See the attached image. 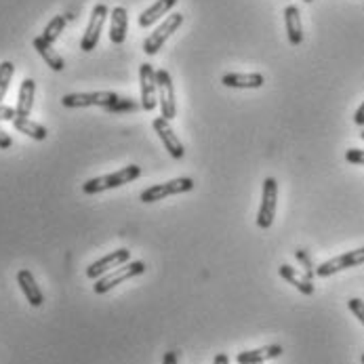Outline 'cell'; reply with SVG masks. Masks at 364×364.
<instances>
[{"label": "cell", "mask_w": 364, "mask_h": 364, "mask_svg": "<svg viewBox=\"0 0 364 364\" xmlns=\"http://www.w3.org/2000/svg\"><path fill=\"white\" fill-rule=\"evenodd\" d=\"M141 175V168L137 164H129L116 173H109V175H102V177H93L89 181L82 183V192L85 194H100L105 190H114V188H120L124 183H131L135 181L137 177Z\"/></svg>", "instance_id": "cell-1"}, {"label": "cell", "mask_w": 364, "mask_h": 364, "mask_svg": "<svg viewBox=\"0 0 364 364\" xmlns=\"http://www.w3.org/2000/svg\"><path fill=\"white\" fill-rule=\"evenodd\" d=\"M144 272H146V263H144V261H129V263H124V265H120V267L107 272L102 278H97L95 284H93V291H95L97 295H105V293H109L116 284H122V282H127V280H131V278H135V276H141Z\"/></svg>", "instance_id": "cell-2"}, {"label": "cell", "mask_w": 364, "mask_h": 364, "mask_svg": "<svg viewBox=\"0 0 364 364\" xmlns=\"http://www.w3.org/2000/svg\"><path fill=\"white\" fill-rule=\"evenodd\" d=\"M194 188V179L190 177H177V179H171V181H164V183H156V186H150L148 190L141 192V203L150 205V203H158V200H164L166 196H175V194H183V192H190Z\"/></svg>", "instance_id": "cell-3"}, {"label": "cell", "mask_w": 364, "mask_h": 364, "mask_svg": "<svg viewBox=\"0 0 364 364\" xmlns=\"http://www.w3.org/2000/svg\"><path fill=\"white\" fill-rule=\"evenodd\" d=\"M183 23V15L181 13H171L166 15V19L158 26L154 32H150V36L144 41V53L146 55H156L162 45L179 30V26Z\"/></svg>", "instance_id": "cell-4"}, {"label": "cell", "mask_w": 364, "mask_h": 364, "mask_svg": "<svg viewBox=\"0 0 364 364\" xmlns=\"http://www.w3.org/2000/svg\"><path fill=\"white\" fill-rule=\"evenodd\" d=\"M120 100L118 93L112 91H95V93H70L63 95L61 105L63 107H109Z\"/></svg>", "instance_id": "cell-5"}, {"label": "cell", "mask_w": 364, "mask_h": 364, "mask_svg": "<svg viewBox=\"0 0 364 364\" xmlns=\"http://www.w3.org/2000/svg\"><path fill=\"white\" fill-rule=\"evenodd\" d=\"M156 82H158V104L162 118L173 120L177 116V104H175V87H173V78L166 70H156Z\"/></svg>", "instance_id": "cell-6"}, {"label": "cell", "mask_w": 364, "mask_h": 364, "mask_svg": "<svg viewBox=\"0 0 364 364\" xmlns=\"http://www.w3.org/2000/svg\"><path fill=\"white\" fill-rule=\"evenodd\" d=\"M276 200H278V183L274 177H267L263 181V194H261V207L257 215V225L261 230H269L276 215Z\"/></svg>", "instance_id": "cell-7"}, {"label": "cell", "mask_w": 364, "mask_h": 364, "mask_svg": "<svg viewBox=\"0 0 364 364\" xmlns=\"http://www.w3.org/2000/svg\"><path fill=\"white\" fill-rule=\"evenodd\" d=\"M364 263V247L363 249H356V251H348L339 257H333V259L324 261L322 265L316 267V276L318 278H328L341 269H348V267H356V265H363Z\"/></svg>", "instance_id": "cell-8"}, {"label": "cell", "mask_w": 364, "mask_h": 364, "mask_svg": "<svg viewBox=\"0 0 364 364\" xmlns=\"http://www.w3.org/2000/svg\"><path fill=\"white\" fill-rule=\"evenodd\" d=\"M105 17H107V6L105 4H95V9L91 13V21L87 26V32L82 34V41H80V49L85 53L93 51L100 45V36H102V30H104Z\"/></svg>", "instance_id": "cell-9"}, {"label": "cell", "mask_w": 364, "mask_h": 364, "mask_svg": "<svg viewBox=\"0 0 364 364\" xmlns=\"http://www.w3.org/2000/svg\"><path fill=\"white\" fill-rule=\"evenodd\" d=\"M139 82H141V107L152 112L158 105V82L156 70L150 63L139 65Z\"/></svg>", "instance_id": "cell-10"}, {"label": "cell", "mask_w": 364, "mask_h": 364, "mask_svg": "<svg viewBox=\"0 0 364 364\" xmlns=\"http://www.w3.org/2000/svg\"><path fill=\"white\" fill-rule=\"evenodd\" d=\"M129 259H131V251H129V249H118V251L105 255L102 259L93 261V263L87 267V276H89L91 280H97V278L105 276L107 272H112V269H116V267L129 263Z\"/></svg>", "instance_id": "cell-11"}, {"label": "cell", "mask_w": 364, "mask_h": 364, "mask_svg": "<svg viewBox=\"0 0 364 364\" xmlns=\"http://www.w3.org/2000/svg\"><path fill=\"white\" fill-rule=\"evenodd\" d=\"M152 127H154V131L158 133L160 141L164 144V148H166V152H168L171 156L175 158V160H181V158L186 156L183 144H181L179 137L175 135V131H173V127H171V120H166V118L160 116V118H154Z\"/></svg>", "instance_id": "cell-12"}, {"label": "cell", "mask_w": 364, "mask_h": 364, "mask_svg": "<svg viewBox=\"0 0 364 364\" xmlns=\"http://www.w3.org/2000/svg\"><path fill=\"white\" fill-rule=\"evenodd\" d=\"M17 284H19L21 293L26 295V299H28V304H30L32 308H41V306H43L45 295H43L41 287L36 284V278L32 276L30 269H19V272H17Z\"/></svg>", "instance_id": "cell-13"}, {"label": "cell", "mask_w": 364, "mask_h": 364, "mask_svg": "<svg viewBox=\"0 0 364 364\" xmlns=\"http://www.w3.org/2000/svg\"><path fill=\"white\" fill-rule=\"evenodd\" d=\"M127 28H129V15L124 6H114L109 15V41L114 45H122L127 41Z\"/></svg>", "instance_id": "cell-14"}, {"label": "cell", "mask_w": 364, "mask_h": 364, "mask_svg": "<svg viewBox=\"0 0 364 364\" xmlns=\"http://www.w3.org/2000/svg\"><path fill=\"white\" fill-rule=\"evenodd\" d=\"M282 346H265V348H257V350H247V352H240L236 356V363L238 364H263L267 360H274L278 356H282Z\"/></svg>", "instance_id": "cell-15"}, {"label": "cell", "mask_w": 364, "mask_h": 364, "mask_svg": "<svg viewBox=\"0 0 364 364\" xmlns=\"http://www.w3.org/2000/svg\"><path fill=\"white\" fill-rule=\"evenodd\" d=\"M284 26H287V34L293 47H299L304 43V26H301V13L295 4L284 9Z\"/></svg>", "instance_id": "cell-16"}, {"label": "cell", "mask_w": 364, "mask_h": 364, "mask_svg": "<svg viewBox=\"0 0 364 364\" xmlns=\"http://www.w3.org/2000/svg\"><path fill=\"white\" fill-rule=\"evenodd\" d=\"M265 78L263 74H238V72H232V74H225L221 78V85L223 87H230V89H259L263 87Z\"/></svg>", "instance_id": "cell-17"}, {"label": "cell", "mask_w": 364, "mask_h": 364, "mask_svg": "<svg viewBox=\"0 0 364 364\" xmlns=\"http://www.w3.org/2000/svg\"><path fill=\"white\" fill-rule=\"evenodd\" d=\"M278 274L289 282V284H293L301 295H314V282L312 278H308L306 274H301L299 269H295V267H291V265H280L278 267Z\"/></svg>", "instance_id": "cell-18"}, {"label": "cell", "mask_w": 364, "mask_h": 364, "mask_svg": "<svg viewBox=\"0 0 364 364\" xmlns=\"http://www.w3.org/2000/svg\"><path fill=\"white\" fill-rule=\"evenodd\" d=\"M34 95H36V82L32 78H26L19 87V97H17V105L15 112L19 118H28L34 105Z\"/></svg>", "instance_id": "cell-19"}, {"label": "cell", "mask_w": 364, "mask_h": 364, "mask_svg": "<svg viewBox=\"0 0 364 364\" xmlns=\"http://www.w3.org/2000/svg\"><path fill=\"white\" fill-rule=\"evenodd\" d=\"M175 4H177V0H156L154 4H150V6L139 15V26H141V28L154 26L158 19H162Z\"/></svg>", "instance_id": "cell-20"}, {"label": "cell", "mask_w": 364, "mask_h": 364, "mask_svg": "<svg viewBox=\"0 0 364 364\" xmlns=\"http://www.w3.org/2000/svg\"><path fill=\"white\" fill-rule=\"evenodd\" d=\"M32 45H34V49H36V51H38V55L45 59V63L51 68L53 72H61V70L65 68V61H63V57L55 51L51 43H47L43 36H36Z\"/></svg>", "instance_id": "cell-21"}, {"label": "cell", "mask_w": 364, "mask_h": 364, "mask_svg": "<svg viewBox=\"0 0 364 364\" xmlns=\"http://www.w3.org/2000/svg\"><path fill=\"white\" fill-rule=\"evenodd\" d=\"M13 127H15V131H19V133H23V135H28V137H32V139H36V141H45L47 137H49V131L43 127V124H38V122H34V120H30V118H15L13 120Z\"/></svg>", "instance_id": "cell-22"}, {"label": "cell", "mask_w": 364, "mask_h": 364, "mask_svg": "<svg viewBox=\"0 0 364 364\" xmlns=\"http://www.w3.org/2000/svg\"><path fill=\"white\" fill-rule=\"evenodd\" d=\"M63 28H65V17L63 15H57V17H53L51 21L47 23V28H45V32H43V38L47 41V43H55L59 36H61V32H63Z\"/></svg>", "instance_id": "cell-23"}, {"label": "cell", "mask_w": 364, "mask_h": 364, "mask_svg": "<svg viewBox=\"0 0 364 364\" xmlns=\"http://www.w3.org/2000/svg\"><path fill=\"white\" fill-rule=\"evenodd\" d=\"M13 74H15V65H13L11 61H2V63H0V102L4 100L9 87H11Z\"/></svg>", "instance_id": "cell-24"}, {"label": "cell", "mask_w": 364, "mask_h": 364, "mask_svg": "<svg viewBox=\"0 0 364 364\" xmlns=\"http://www.w3.org/2000/svg\"><path fill=\"white\" fill-rule=\"evenodd\" d=\"M295 257L301 261V265H304V274H306L308 278H314V276H316V267H314L312 257L308 255V251L297 249V251H295Z\"/></svg>", "instance_id": "cell-25"}, {"label": "cell", "mask_w": 364, "mask_h": 364, "mask_svg": "<svg viewBox=\"0 0 364 364\" xmlns=\"http://www.w3.org/2000/svg\"><path fill=\"white\" fill-rule=\"evenodd\" d=\"M135 109H137V104L129 97H120L116 104L105 107V112H135Z\"/></svg>", "instance_id": "cell-26"}, {"label": "cell", "mask_w": 364, "mask_h": 364, "mask_svg": "<svg viewBox=\"0 0 364 364\" xmlns=\"http://www.w3.org/2000/svg\"><path fill=\"white\" fill-rule=\"evenodd\" d=\"M348 308H350V312L354 314V316L360 320V324L364 326V301L363 299H358V297L350 299V301H348Z\"/></svg>", "instance_id": "cell-27"}, {"label": "cell", "mask_w": 364, "mask_h": 364, "mask_svg": "<svg viewBox=\"0 0 364 364\" xmlns=\"http://www.w3.org/2000/svg\"><path fill=\"white\" fill-rule=\"evenodd\" d=\"M346 160L352 162V164H364V150H358V148H352L346 152Z\"/></svg>", "instance_id": "cell-28"}, {"label": "cell", "mask_w": 364, "mask_h": 364, "mask_svg": "<svg viewBox=\"0 0 364 364\" xmlns=\"http://www.w3.org/2000/svg\"><path fill=\"white\" fill-rule=\"evenodd\" d=\"M15 118H17V112H15V107L0 104V122H2V120H11V122H13Z\"/></svg>", "instance_id": "cell-29"}, {"label": "cell", "mask_w": 364, "mask_h": 364, "mask_svg": "<svg viewBox=\"0 0 364 364\" xmlns=\"http://www.w3.org/2000/svg\"><path fill=\"white\" fill-rule=\"evenodd\" d=\"M13 146V139H11V135L0 127V150H9Z\"/></svg>", "instance_id": "cell-30"}, {"label": "cell", "mask_w": 364, "mask_h": 364, "mask_svg": "<svg viewBox=\"0 0 364 364\" xmlns=\"http://www.w3.org/2000/svg\"><path fill=\"white\" fill-rule=\"evenodd\" d=\"M162 364H179V354L177 352H166L164 358H162Z\"/></svg>", "instance_id": "cell-31"}, {"label": "cell", "mask_w": 364, "mask_h": 364, "mask_svg": "<svg viewBox=\"0 0 364 364\" xmlns=\"http://www.w3.org/2000/svg\"><path fill=\"white\" fill-rule=\"evenodd\" d=\"M354 122H356L358 127H364V102L363 105L356 109V114H354Z\"/></svg>", "instance_id": "cell-32"}, {"label": "cell", "mask_w": 364, "mask_h": 364, "mask_svg": "<svg viewBox=\"0 0 364 364\" xmlns=\"http://www.w3.org/2000/svg\"><path fill=\"white\" fill-rule=\"evenodd\" d=\"M213 364H230V358H228V354H217Z\"/></svg>", "instance_id": "cell-33"}, {"label": "cell", "mask_w": 364, "mask_h": 364, "mask_svg": "<svg viewBox=\"0 0 364 364\" xmlns=\"http://www.w3.org/2000/svg\"><path fill=\"white\" fill-rule=\"evenodd\" d=\"M360 137H363V141H364V131H363V133H360Z\"/></svg>", "instance_id": "cell-34"}, {"label": "cell", "mask_w": 364, "mask_h": 364, "mask_svg": "<svg viewBox=\"0 0 364 364\" xmlns=\"http://www.w3.org/2000/svg\"><path fill=\"white\" fill-rule=\"evenodd\" d=\"M304 2H314V0H304Z\"/></svg>", "instance_id": "cell-35"}, {"label": "cell", "mask_w": 364, "mask_h": 364, "mask_svg": "<svg viewBox=\"0 0 364 364\" xmlns=\"http://www.w3.org/2000/svg\"><path fill=\"white\" fill-rule=\"evenodd\" d=\"M363 364H364V354H363Z\"/></svg>", "instance_id": "cell-36"}]
</instances>
